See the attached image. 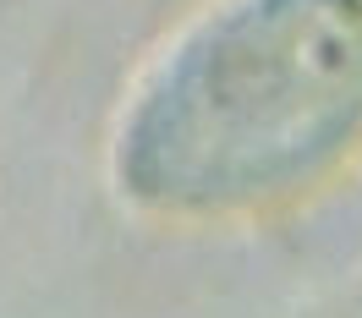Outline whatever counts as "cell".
Instances as JSON below:
<instances>
[{
    "label": "cell",
    "mask_w": 362,
    "mask_h": 318,
    "mask_svg": "<svg viewBox=\"0 0 362 318\" xmlns=\"http://www.w3.org/2000/svg\"><path fill=\"white\" fill-rule=\"evenodd\" d=\"M362 126V0H252L176 61L132 132V187L220 204L286 187Z\"/></svg>",
    "instance_id": "cell-1"
}]
</instances>
